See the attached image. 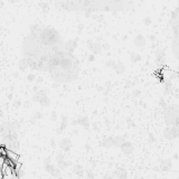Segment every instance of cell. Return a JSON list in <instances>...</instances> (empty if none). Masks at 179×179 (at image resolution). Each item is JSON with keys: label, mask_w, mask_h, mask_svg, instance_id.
<instances>
[{"label": "cell", "mask_w": 179, "mask_h": 179, "mask_svg": "<svg viewBox=\"0 0 179 179\" xmlns=\"http://www.w3.org/2000/svg\"><path fill=\"white\" fill-rule=\"evenodd\" d=\"M6 157H7L8 161H14V162H17L18 160V155L15 153L13 151H6Z\"/></svg>", "instance_id": "obj_1"}]
</instances>
